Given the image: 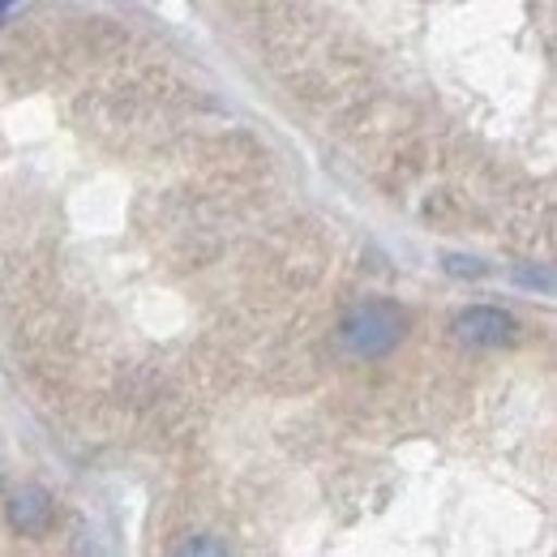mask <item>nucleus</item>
Instances as JSON below:
<instances>
[{
    "mask_svg": "<svg viewBox=\"0 0 557 557\" xmlns=\"http://www.w3.org/2000/svg\"><path fill=\"white\" fill-rule=\"evenodd\" d=\"M404 331H408V318H404L399 305L364 300V305L348 309V318H344V326H339V344H344V351L356 356V360H377V356L399 348Z\"/></svg>",
    "mask_w": 557,
    "mask_h": 557,
    "instance_id": "nucleus-1",
    "label": "nucleus"
},
{
    "mask_svg": "<svg viewBox=\"0 0 557 557\" xmlns=\"http://www.w3.org/2000/svg\"><path fill=\"white\" fill-rule=\"evenodd\" d=\"M455 335L459 344L468 348H510L519 339V322L506 313V309H493V305H472L455 318Z\"/></svg>",
    "mask_w": 557,
    "mask_h": 557,
    "instance_id": "nucleus-2",
    "label": "nucleus"
},
{
    "mask_svg": "<svg viewBox=\"0 0 557 557\" xmlns=\"http://www.w3.org/2000/svg\"><path fill=\"white\" fill-rule=\"evenodd\" d=\"M9 523H13L17 532H44V528L52 523V497H48V488H39V485L17 488V493L9 497Z\"/></svg>",
    "mask_w": 557,
    "mask_h": 557,
    "instance_id": "nucleus-3",
    "label": "nucleus"
},
{
    "mask_svg": "<svg viewBox=\"0 0 557 557\" xmlns=\"http://www.w3.org/2000/svg\"><path fill=\"white\" fill-rule=\"evenodd\" d=\"M446 271H450V275H481L485 267H476V262H468V258H446Z\"/></svg>",
    "mask_w": 557,
    "mask_h": 557,
    "instance_id": "nucleus-4",
    "label": "nucleus"
},
{
    "mask_svg": "<svg viewBox=\"0 0 557 557\" xmlns=\"http://www.w3.org/2000/svg\"><path fill=\"white\" fill-rule=\"evenodd\" d=\"M9 4H13V0H0V17H4V13H9Z\"/></svg>",
    "mask_w": 557,
    "mask_h": 557,
    "instance_id": "nucleus-5",
    "label": "nucleus"
}]
</instances>
